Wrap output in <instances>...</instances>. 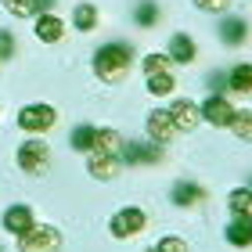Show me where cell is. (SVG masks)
<instances>
[{"instance_id":"obj_21","label":"cell","mask_w":252,"mask_h":252,"mask_svg":"<svg viewBox=\"0 0 252 252\" xmlns=\"http://www.w3.org/2000/svg\"><path fill=\"white\" fill-rule=\"evenodd\" d=\"M173 87H177V79L169 72H152V76H148V94H155V97L173 94Z\"/></svg>"},{"instance_id":"obj_6","label":"cell","mask_w":252,"mask_h":252,"mask_svg":"<svg viewBox=\"0 0 252 252\" xmlns=\"http://www.w3.org/2000/svg\"><path fill=\"white\" fill-rule=\"evenodd\" d=\"M198 112H202V119L209 126H220V130H223V126H231V119H234V105L223 94H209L198 105Z\"/></svg>"},{"instance_id":"obj_4","label":"cell","mask_w":252,"mask_h":252,"mask_svg":"<svg viewBox=\"0 0 252 252\" xmlns=\"http://www.w3.org/2000/svg\"><path fill=\"white\" fill-rule=\"evenodd\" d=\"M144 227H148V213L141 205H123V209L112 216L108 231H112V238H137Z\"/></svg>"},{"instance_id":"obj_14","label":"cell","mask_w":252,"mask_h":252,"mask_svg":"<svg viewBox=\"0 0 252 252\" xmlns=\"http://www.w3.org/2000/svg\"><path fill=\"white\" fill-rule=\"evenodd\" d=\"M173 202L177 205H202L205 202V188L202 184H194V180H177L173 184Z\"/></svg>"},{"instance_id":"obj_22","label":"cell","mask_w":252,"mask_h":252,"mask_svg":"<svg viewBox=\"0 0 252 252\" xmlns=\"http://www.w3.org/2000/svg\"><path fill=\"white\" fill-rule=\"evenodd\" d=\"M133 18H137V26H141V29H152L158 22V4H155V0H141V4L133 7Z\"/></svg>"},{"instance_id":"obj_8","label":"cell","mask_w":252,"mask_h":252,"mask_svg":"<svg viewBox=\"0 0 252 252\" xmlns=\"http://www.w3.org/2000/svg\"><path fill=\"white\" fill-rule=\"evenodd\" d=\"M158 158H162V148L158 144H148V141L123 144V162H130V166H152Z\"/></svg>"},{"instance_id":"obj_30","label":"cell","mask_w":252,"mask_h":252,"mask_svg":"<svg viewBox=\"0 0 252 252\" xmlns=\"http://www.w3.org/2000/svg\"><path fill=\"white\" fill-rule=\"evenodd\" d=\"M148 252H158V249H148Z\"/></svg>"},{"instance_id":"obj_25","label":"cell","mask_w":252,"mask_h":252,"mask_svg":"<svg viewBox=\"0 0 252 252\" xmlns=\"http://www.w3.org/2000/svg\"><path fill=\"white\" fill-rule=\"evenodd\" d=\"M141 65H144V76H152V72H169V54H148Z\"/></svg>"},{"instance_id":"obj_3","label":"cell","mask_w":252,"mask_h":252,"mask_svg":"<svg viewBox=\"0 0 252 252\" xmlns=\"http://www.w3.org/2000/svg\"><path fill=\"white\" fill-rule=\"evenodd\" d=\"M62 231L58 227H36L32 223L26 234H18V249L22 252H62Z\"/></svg>"},{"instance_id":"obj_17","label":"cell","mask_w":252,"mask_h":252,"mask_svg":"<svg viewBox=\"0 0 252 252\" xmlns=\"http://www.w3.org/2000/svg\"><path fill=\"white\" fill-rule=\"evenodd\" d=\"M87 173H90V177H97V180H112V177H119V155H90Z\"/></svg>"},{"instance_id":"obj_15","label":"cell","mask_w":252,"mask_h":252,"mask_svg":"<svg viewBox=\"0 0 252 252\" xmlns=\"http://www.w3.org/2000/svg\"><path fill=\"white\" fill-rule=\"evenodd\" d=\"M227 242L238 245V249H249L252 245V213L234 216V220H231V227H227Z\"/></svg>"},{"instance_id":"obj_28","label":"cell","mask_w":252,"mask_h":252,"mask_svg":"<svg viewBox=\"0 0 252 252\" xmlns=\"http://www.w3.org/2000/svg\"><path fill=\"white\" fill-rule=\"evenodd\" d=\"M11 54H15V36H11L7 29H0V65H4Z\"/></svg>"},{"instance_id":"obj_12","label":"cell","mask_w":252,"mask_h":252,"mask_svg":"<svg viewBox=\"0 0 252 252\" xmlns=\"http://www.w3.org/2000/svg\"><path fill=\"white\" fill-rule=\"evenodd\" d=\"M198 58V47H194V40L188 32H173L169 36V62H180V65H191Z\"/></svg>"},{"instance_id":"obj_16","label":"cell","mask_w":252,"mask_h":252,"mask_svg":"<svg viewBox=\"0 0 252 252\" xmlns=\"http://www.w3.org/2000/svg\"><path fill=\"white\" fill-rule=\"evenodd\" d=\"M227 87H231L234 94H242V97H252V65L242 62L234 68H227Z\"/></svg>"},{"instance_id":"obj_11","label":"cell","mask_w":252,"mask_h":252,"mask_svg":"<svg viewBox=\"0 0 252 252\" xmlns=\"http://www.w3.org/2000/svg\"><path fill=\"white\" fill-rule=\"evenodd\" d=\"M32 223H36V220H32V209H29L26 202H15V205H7V213H4V227H7L11 234H26Z\"/></svg>"},{"instance_id":"obj_7","label":"cell","mask_w":252,"mask_h":252,"mask_svg":"<svg viewBox=\"0 0 252 252\" xmlns=\"http://www.w3.org/2000/svg\"><path fill=\"white\" fill-rule=\"evenodd\" d=\"M169 119H173L177 133H191L194 126L202 123V112H198V105H194V101H188V97H177L173 105H169Z\"/></svg>"},{"instance_id":"obj_5","label":"cell","mask_w":252,"mask_h":252,"mask_svg":"<svg viewBox=\"0 0 252 252\" xmlns=\"http://www.w3.org/2000/svg\"><path fill=\"white\" fill-rule=\"evenodd\" d=\"M54 123H58V112L51 105H26L18 112V126L26 133H47Z\"/></svg>"},{"instance_id":"obj_18","label":"cell","mask_w":252,"mask_h":252,"mask_svg":"<svg viewBox=\"0 0 252 252\" xmlns=\"http://www.w3.org/2000/svg\"><path fill=\"white\" fill-rule=\"evenodd\" d=\"M62 36H65V22H62L58 15H40V18H36V40L58 43Z\"/></svg>"},{"instance_id":"obj_24","label":"cell","mask_w":252,"mask_h":252,"mask_svg":"<svg viewBox=\"0 0 252 252\" xmlns=\"http://www.w3.org/2000/svg\"><path fill=\"white\" fill-rule=\"evenodd\" d=\"M0 4H4L7 15H15V18H29L32 11H36V0H0Z\"/></svg>"},{"instance_id":"obj_26","label":"cell","mask_w":252,"mask_h":252,"mask_svg":"<svg viewBox=\"0 0 252 252\" xmlns=\"http://www.w3.org/2000/svg\"><path fill=\"white\" fill-rule=\"evenodd\" d=\"M194 7H198V11H209V15H223V11L231 7V0H194Z\"/></svg>"},{"instance_id":"obj_19","label":"cell","mask_w":252,"mask_h":252,"mask_svg":"<svg viewBox=\"0 0 252 252\" xmlns=\"http://www.w3.org/2000/svg\"><path fill=\"white\" fill-rule=\"evenodd\" d=\"M97 7L94 4H76V11H72V26L79 29V32H90V29H94L97 26Z\"/></svg>"},{"instance_id":"obj_2","label":"cell","mask_w":252,"mask_h":252,"mask_svg":"<svg viewBox=\"0 0 252 252\" xmlns=\"http://www.w3.org/2000/svg\"><path fill=\"white\" fill-rule=\"evenodd\" d=\"M18 169L22 173H32V177H40V173H47L51 169V148L40 141V137H32V141L26 144H18Z\"/></svg>"},{"instance_id":"obj_10","label":"cell","mask_w":252,"mask_h":252,"mask_svg":"<svg viewBox=\"0 0 252 252\" xmlns=\"http://www.w3.org/2000/svg\"><path fill=\"white\" fill-rule=\"evenodd\" d=\"M123 133L119 130H101L94 126V141H90V155H119L123 152Z\"/></svg>"},{"instance_id":"obj_29","label":"cell","mask_w":252,"mask_h":252,"mask_svg":"<svg viewBox=\"0 0 252 252\" xmlns=\"http://www.w3.org/2000/svg\"><path fill=\"white\" fill-rule=\"evenodd\" d=\"M209 87H213V94H220V90L227 87V72H213L209 76Z\"/></svg>"},{"instance_id":"obj_20","label":"cell","mask_w":252,"mask_h":252,"mask_svg":"<svg viewBox=\"0 0 252 252\" xmlns=\"http://www.w3.org/2000/svg\"><path fill=\"white\" fill-rule=\"evenodd\" d=\"M227 205H231V213H234V216L252 213V188H234L231 194H227Z\"/></svg>"},{"instance_id":"obj_27","label":"cell","mask_w":252,"mask_h":252,"mask_svg":"<svg viewBox=\"0 0 252 252\" xmlns=\"http://www.w3.org/2000/svg\"><path fill=\"white\" fill-rule=\"evenodd\" d=\"M155 249H158V252H188V242H184V238H177V234H169V238H162Z\"/></svg>"},{"instance_id":"obj_9","label":"cell","mask_w":252,"mask_h":252,"mask_svg":"<svg viewBox=\"0 0 252 252\" xmlns=\"http://www.w3.org/2000/svg\"><path fill=\"white\" fill-rule=\"evenodd\" d=\"M144 126H148V133H152L158 144H166V141L177 137V126H173V119H169V108H152L148 119H144Z\"/></svg>"},{"instance_id":"obj_23","label":"cell","mask_w":252,"mask_h":252,"mask_svg":"<svg viewBox=\"0 0 252 252\" xmlns=\"http://www.w3.org/2000/svg\"><path fill=\"white\" fill-rule=\"evenodd\" d=\"M231 130H234V137H238V141L252 144V108H245V112H234Z\"/></svg>"},{"instance_id":"obj_13","label":"cell","mask_w":252,"mask_h":252,"mask_svg":"<svg viewBox=\"0 0 252 252\" xmlns=\"http://www.w3.org/2000/svg\"><path fill=\"white\" fill-rule=\"evenodd\" d=\"M216 36H220L227 47H238V43L249 40V22L245 18H223L220 29H216Z\"/></svg>"},{"instance_id":"obj_1","label":"cell","mask_w":252,"mask_h":252,"mask_svg":"<svg viewBox=\"0 0 252 252\" xmlns=\"http://www.w3.org/2000/svg\"><path fill=\"white\" fill-rule=\"evenodd\" d=\"M130 65H133V47L130 43L112 40V43L94 51V72H97L101 83H108V87L123 83V79L130 76Z\"/></svg>"}]
</instances>
